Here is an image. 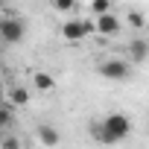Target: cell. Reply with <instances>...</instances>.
Instances as JSON below:
<instances>
[{"instance_id": "obj_16", "label": "cell", "mask_w": 149, "mask_h": 149, "mask_svg": "<svg viewBox=\"0 0 149 149\" xmlns=\"http://www.w3.org/2000/svg\"><path fill=\"white\" fill-rule=\"evenodd\" d=\"M3 3H6V0H0V9H3Z\"/></svg>"}, {"instance_id": "obj_7", "label": "cell", "mask_w": 149, "mask_h": 149, "mask_svg": "<svg viewBox=\"0 0 149 149\" xmlns=\"http://www.w3.org/2000/svg\"><path fill=\"white\" fill-rule=\"evenodd\" d=\"M35 134H38V140L44 143V146H58V140H61V134H58V129L56 126H50V123H41L38 129H35Z\"/></svg>"}, {"instance_id": "obj_15", "label": "cell", "mask_w": 149, "mask_h": 149, "mask_svg": "<svg viewBox=\"0 0 149 149\" xmlns=\"http://www.w3.org/2000/svg\"><path fill=\"white\" fill-rule=\"evenodd\" d=\"M3 97H6V91H3V82H0V102H3Z\"/></svg>"}, {"instance_id": "obj_14", "label": "cell", "mask_w": 149, "mask_h": 149, "mask_svg": "<svg viewBox=\"0 0 149 149\" xmlns=\"http://www.w3.org/2000/svg\"><path fill=\"white\" fill-rule=\"evenodd\" d=\"M3 149H21V140L18 137H3Z\"/></svg>"}, {"instance_id": "obj_5", "label": "cell", "mask_w": 149, "mask_h": 149, "mask_svg": "<svg viewBox=\"0 0 149 149\" xmlns=\"http://www.w3.org/2000/svg\"><path fill=\"white\" fill-rule=\"evenodd\" d=\"M61 35H64V41H70V44L82 41V38L88 35L85 21H64V24H61Z\"/></svg>"}, {"instance_id": "obj_4", "label": "cell", "mask_w": 149, "mask_h": 149, "mask_svg": "<svg viewBox=\"0 0 149 149\" xmlns=\"http://www.w3.org/2000/svg\"><path fill=\"white\" fill-rule=\"evenodd\" d=\"M94 26H97V32L100 35H117L120 32V21L114 18V12H102V15H94Z\"/></svg>"}, {"instance_id": "obj_3", "label": "cell", "mask_w": 149, "mask_h": 149, "mask_svg": "<svg viewBox=\"0 0 149 149\" xmlns=\"http://www.w3.org/2000/svg\"><path fill=\"white\" fill-rule=\"evenodd\" d=\"M97 70H100V76H102V79L123 82V79H129V70H132V64H129V61H123V58H108V61H102Z\"/></svg>"}, {"instance_id": "obj_11", "label": "cell", "mask_w": 149, "mask_h": 149, "mask_svg": "<svg viewBox=\"0 0 149 149\" xmlns=\"http://www.w3.org/2000/svg\"><path fill=\"white\" fill-rule=\"evenodd\" d=\"M91 12H94V15L111 12V0H94V3H91Z\"/></svg>"}, {"instance_id": "obj_1", "label": "cell", "mask_w": 149, "mask_h": 149, "mask_svg": "<svg viewBox=\"0 0 149 149\" xmlns=\"http://www.w3.org/2000/svg\"><path fill=\"white\" fill-rule=\"evenodd\" d=\"M88 134H91L97 143L111 146V143H120V140H126V137L132 134V120H129L126 114H108V117H102V120H94V123L88 126Z\"/></svg>"}, {"instance_id": "obj_6", "label": "cell", "mask_w": 149, "mask_h": 149, "mask_svg": "<svg viewBox=\"0 0 149 149\" xmlns=\"http://www.w3.org/2000/svg\"><path fill=\"white\" fill-rule=\"evenodd\" d=\"M129 58H132V64H143L149 58V41L146 38H134L129 44Z\"/></svg>"}, {"instance_id": "obj_8", "label": "cell", "mask_w": 149, "mask_h": 149, "mask_svg": "<svg viewBox=\"0 0 149 149\" xmlns=\"http://www.w3.org/2000/svg\"><path fill=\"white\" fill-rule=\"evenodd\" d=\"M9 102H12L15 108H24V105L29 102V91H26V88H12V94H9Z\"/></svg>"}, {"instance_id": "obj_12", "label": "cell", "mask_w": 149, "mask_h": 149, "mask_svg": "<svg viewBox=\"0 0 149 149\" xmlns=\"http://www.w3.org/2000/svg\"><path fill=\"white\" fill-rule=\"evenodd\" d=\"M129 24H132L134 29H143V26H146V18H143V12H129Z\"/></svg>"}, {"instance_id": "obj_13", "label": "cell", "mask_w": 149, "mask_h": 149, "mask_svg": "<svg viewBox=\"0 0 149 149\" xmlns=\"http://www.w3.org/2000/svg\"><path fill=\"white\" fill-rule=\"evenodd\" d=\"M53 6L58 12H73V9H76V0H53Z\"/></svg>"}, {"instance_id": "obj_10", "label": "cell", "mask_w": 149, "mask_h": 149, "mask_svg": "<svg viewBox=\"0 0 149 149\" xmlns=\"http://www.w3.org/2000/svg\"><path fill=\"white\" fill-rule=\"evenodd\" d=\"M32 82H35V88H38V91H44V94L56 88V79L50 76V73H35V79H32Z\"/></svg>"}, {"instance_id": "obj_2", "label": "cell", "mask_w": 149, "mask_h": 149, "mask_svg": "<svg viewBox=\"0 0 149 149\" xmlns=\"http://www.w3.org/2000/svg\"><path fill=\"white\" fill-rule=\"evenodd\" d=\"M26 35V26L21 18H0V41L3 44H21Z\"/></svg>"}, {"instance_id": "obj_9", "label": "cell", "mask_w": 149, "mask_h": 149, "mask_svg": "<svg viewBox=\"0 0 149 149\" xmlns=\"http://www.w3.org/2000/svg\"><path fill=\"white\" fill-rule=\"evenodd\" d=\"M15 120V105H6V102H0V132L9 129Z\"/></svg>"}]
</instances>
